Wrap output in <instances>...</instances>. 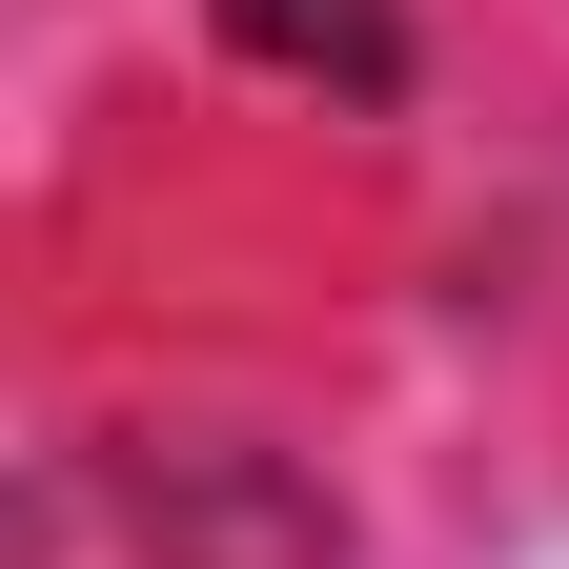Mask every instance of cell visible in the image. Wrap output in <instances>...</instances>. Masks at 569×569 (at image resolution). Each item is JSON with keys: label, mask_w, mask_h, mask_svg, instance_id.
Segmentation results:
<instances>
[{"label": "cell", "mask_w": 569, "mask_h": 569, "mask_svg": "<svg viewBox=\"0 0 569 569\" xmlns=\"http://www.w3.org/2000/svg\"><path fill=\"white\" fill-rule=\"evenodd\" d=\"M224 41L264 82H326V102H407V0H224Z\"/></svg>", "instance_id": "6da1fadb"}]
</instances>
